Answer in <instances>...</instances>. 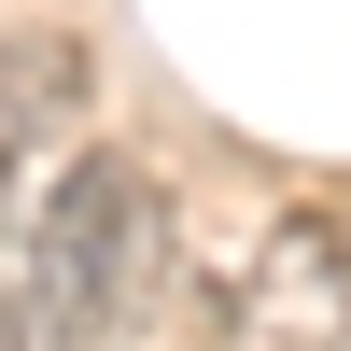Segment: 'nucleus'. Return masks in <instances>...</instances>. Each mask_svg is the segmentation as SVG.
Here are the masks:
<instances>
[{
	"instance_id": "nucleus-1",
	"label": "nucleus",
	"mask_w": 351,
	"mask_h": 351,
	"mask_svg": "<svg viewBox=\"0 0 351 351\" xmlns=\"http://www.w3.org/2000/svg\"><path fill=\"white\" fill-rule=\"evenodd\" d=\"M155 239H169V197L112 141H71L56 197L28 211L14 267H0V351H99L155 295Z\"/></svg>"
},
{
	"instance_id": "nucleus-2",
	"label": "nucleus",
	"mask_w": 351,
	"mask_h": 351,
	"mask_svg": "<svg viewBox=\"0 0 351 351\" xmlns=\"http://www.w3.org/2000/svg\"><path fill=\"white\" fill-rule=\"evenodd\" d=\"M211 351H351V211L295 197L211 281Z\"/></svg>"
}]
</instances>
